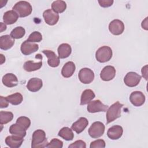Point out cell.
<instances>
[{"label":"cell","mask_w":148,"mask_h":148,"mask_svg":"<svg viewBox=\"0 0 148 148\" xmlns=\"http://www.w3.org/2000/svg\"><path fill=\"white\" fill-rule=\"evenodd\" d=\"M49 143L45 132L42 130H37L32 134L31 142L32 148H42L47 146Z\"/></svg>","instance_id":"obj_1"},{"label":"cell","mask_w":148,"mask_h":148,"mask_svg":"<svg viewBox=\"0 0 148 148\" xmlns=\"http://www.w3.org/2000/svg\"><path fill=\"white\" fill-rule=\"evenodd\" d=\"M123 104L117 101L112 104L106 111V123L109 124L121 116V108Z\"/></svg>","instance_id":"obj_2"},{"label":"cell","mask_w":148,"mask_h":148,"mask_svg":"<svg viewBox=\"0 0 148 148\" xmlns=\"http://www.w3.org/2000/svg\"><path fill=\"white\" fill-rule=\"evenodd\" d=\"M15 11L19 17H25L31 14L32 11L31 5L24 1H21L17 2L12 8Z\"/></svg>","instance_id":"obj_3"},{"label":"cell","mask_w":148,"mask_h":148,"mask_svg":"<svg viewBox=\"0 0 148 148\" xmlns=\"http://www.w3.org/2000/svg\"><path fill=\"white\" fill-rule=\"evenodd\" d=\"M112 49L108 46H103L97 50L95 58L98 62L103 63L109 61L112 58Z\"/></svg>","instance_id":"obj_4"},{"label":"cell","mask_w":148,"mask_h":148,"mask_svg":"<svg viewBox=\"0 0 148 148\" xmlns=\"http://www.w3.org/2000/svg\"><path fill=\"white\" fill-rule=\"evenodd\" d=\"M105 125L101 121L93 123L88 129V134L92 138H98L103 135L105 132Z\"/></svg>","instance_id":"obj_5"},{"label":"cell","mask_w":148,"mask_h":148,"mask_svg":"<svg viewBox=\"0 0 148 148\" xmlns=\"http://www.w3.org/2000/svg\"><path fill=\"white\" fill-rule=\"evenodd\" d=\"M78 77L82 83L85 84H90L94 79V73L90 68H83L79 72Z\"/></svg>","instance_id":"obj_6"},{"label":"cell","mask_w":148,"mask_h":148,"mask_svg":"<svg viewBox=\"0 0 148 148\" xmlns=\"http://www.w3.org/2000/svg\"><path fill=\"white\" fill-rule=\"evenodd\" d=\"M108 106L106 105H104L102 102L99 100H94L90 101L87 105V109L89 113H94L100 112H106Z\"/></svg>","instance_id":"obj_7"},{"label":"cell","mask_w":148,"mask_h":148,"mask_svg":"<svg viewBox=\"0 0 148 148\" xmlns=\"http://www.w3.org/2000/svg\"><path fill=\"white\" fill-rule=\"evenodd\" d=\"M141 80V76L136 72H130L126 74L124 78V82L126 86L134 87L138 85Z\"/></svg>","instance_id":"obj_8"},{"label":"cell","mask_w":148,"mask_h":148,"mask_svg":"<svg viewBox=\"0 0 148 148\" xmlns=\"http://www.w3.org/2000/svg\"><path fill=\"white\" fill-rule=\"evenodd\" d=\"M109 30L114 35H120L124 30V24L122 21L114 19L109 23Z\"/></svg>","instance_id":"obj_9"},{"label":"cell","mask_w":148,"mask_h":148,"mask_svg":"<svg viewBox=\"0 0 148 148\" xmlns=\"http://www.w3.org/2000/svg\"><path fill=\"white\" fill-rule=\"evenodd\" d=\"M43 17L45 23L49 25H54L56 24L59 20L58 14L50 9L44 11Z\"/></svg>","instance_id":"obj_10"},{"label":"cell","mask_w":148,"mask_h":148,"mask_svg":"<svg viewBox=\"0 0 148 148\" xmlns=\"http://www.w3.org/2000/svg\"><path fill=\"white\" fill-rule=\"evenodd\" d=\"M38 45L32 42H30L29 41H27V40L24 41L21 43L20 47V50L22 54L25 56H28L34 52H36L38 50Z\"/></svg>","instance_id":"obj_11"},{"label":"cell","mask_w":148,"mask_h":148,"mask_svg":"<svg viewBox=\"0 0 148 148\" xmlns=\"http://www.w3.org/2000/svg\"><path fill=\"white\" fill-rule=\"evenodd\" d=\"M130 101L134 106H140L145 102V96L142 92L135 91L130 94Z\"/></svg>","instance_id":"obj_12"},{"label":"cell","mask_w":148,"mask_h":148,"mask_svg":"<svg viewBox=\"0 0 148 148\" xmlns=\"http://www.w3.org/2000/svg\"><path fill=\"white\" fill-rule=\"evenodd\" d=\"M116 75V69L114 66L108 65L105 66L100 73V77L103 81H110L112 80Z\"/></svg>","instance_id":"obj_13"},{"label":"cell","mask_w":148,"mask_h":148,"mask_svg":"<svg viewBox=\"0 0 148 148\" xmlns=\"http://www.w3.org/2000/svg\"><path fill=\"white\" fill-rule=\"evenodd\" d=\"M42 53L47 57L48 65L53 68L57 67L60 64V58L56 53L50 50H44Z\"/></svg>","instance_id":"obj_14"},{"label":"cell","mask_w":148,"mask_h":148,"mask_svg":"<svg viewBox=\"0 0 148 148\" xmlns=\"http://www.w3.org/2000/svg\"><path fill=\"white\" fill-rule=\"evenodd\" d=\"M123 133V129L121 126L115 125L110 127L107 131L108 136L112 140H117L120 138Z\"/></svg>","instance_id":"obj_15"},{"label":"cell","mask_w":148,"mask_h":148,"mask_svg":"<svg viewBox=\"0 0 148 148\" xmlns=\"http://www.w3.org/2000/svg\"><path fill=\"white\" fill-rule=\"evenodd\" d=\"M24 141V138L16 136H8L5 139V143L10 148H18L20 147Z\"/></svg>","instance_id":"obj_16"},{"label":"cell","mask_w":148,"mask_h":148,"mask_svg":"<svg viewBox=\"0 0 148 148\" xmlns=\"http://www.w3.org/2000/svg\"><path fill=\"white\" fill-rule=\"evenodd\" d=\"M88 124V121L86 117H80L76 122L73 123L71 126L72 130L77 134H80L83 132Z\"/></svg>","instance_id":"obj_17"},{"label":"cell","mask_w":148,"mask_h":148,"mask_svg":"<svg viewBox=\"0 0 148 148\" xmlns=\"http://www.w3.org/2000/svg\"><path fill=\"white\" fill-rule=\"evenodd\" d=\"M14 42V39L10 35H2L0 37V48L3 50H9L13 47Z\"/></svg>","instance_id":"obj_18"},{"label":"cell","mask_w":148,"mask_h":148,"mask_svg":"<svg viewBox=\"0 0 148 148\" xmlns=\"http://www.w3.org/2000/svg\"><path fill=\"white\" fill-rule=\"evenodd\" d=\"M43 86L42 80L37 77H33L30 79L27 84V88L31 92H37Z\"/></svg>","instance_id":"obj_19"},{"label":"cell","mask_w":148,"mask_h":148,"mask_svg":"<svg viewBox=\"0 0 148 148\" xmlns=\"http://www.w3.org/2000/svg\"><path fill=\"white\" fill-rule=\"evenodd\" d=\"M2 82L4 86L8 87H13L17 85L18 79L13 73H8L3 76Z\"/></svg>","instance_id":"obj_20"},{"label":"cell","mask_w":148,"mask_h":148,"mask_svg":"<svg viewBox=\"0 0 148 148\" xmlns=\"http://www.w3.org/2000/svg\"><path fill=\"white\" fill-rule=\"evenodd\" d=\"M76 69V66L73 62L68 61L66 62L61 69V75L65 78L71 77Z\"/></svg>","instance_id":"obj_21"},{"label":"cell","mask_w":148,"mask_h":148,"mask_svg":"<svg viewBox=\"0 0 148 148\" xmlns=\"http://www.w3.org/2000/svg\"><path fill=\"white\" fill-rule=\"evenodd\" d=\"M18 18L17 13L13 10H8L6 12L3 16V21L5 24L8 25H11L15 23Z\"/></svg>","instance_id":"obj_22"},{"label":"cell","mask_w":148,"mask_h":148,"mask_svg":"<svg viewBox=\"0 0 148 148\" xmlns=\"http://www.w3.org/2000/svg\"><path fill=\"white\" fill-rule=\"evenodd\" d=\"M58 57L64 59L68 57L72 53L71 46L68 43L61 44L57 49Z\"/></svg>","instance_id":"obj_23"},{"label":"cell","mask_w":148,"mask_h":148,"mask_svg":"<svg viewBox=\"0 0 148 148\" xmlns=\"http://www.w3.org/2000/svg\"><path fill=\"white\" fill-rule=\"evenodd\" d=\"M95 97L94 91L90 89L84 90L80 97V105H85L88 104Z\"/></svg>","instance_id":"obj_24"},{"label":"cell","mask_w":148,"mask_h":148,"mask_svg":"<svg viewBox=\"0 0 148 148\" xmlns=\"http://www.w3.org/2000/svg\"><path fill=\"white\" fill-rule=\"evenodd\" d=\"M9 132L13 135L18 136L21 138H24L26 135V130L23 128L17 123L13 124L9 128Z\"/></svg>","instance_id":"obj_25"},{"label":"cell","mask_w":148,"mask_h":148,"mask_svg":"<svg viewBox=\"0 0 148 148\" xmlns=\"http://www.w3.org/2000/svg\"><path fill=\"white\" fill-rule=\"evenodd\" d=\"M42 66V61H40L38 62H34L32 61H26L23 65L24 69L27 72H32L39 69Z\"/></svg>","instance_id":"obj_26"},{"label":"cell","mask_w":148,"mask_h":148,"mask_svg":"<svg viewBox=\"0 0 148 148\" xmlns=\"http://www.w3.org/2000/svg\"><path fill=\"white\" fill-rule=\"evenodd\" d=\"M58 135L67 141L72 140L74 138L72 130L67 127L62 128L58 132Z\"/></svg>","instance_id":"obj_27"},{"label":"cell","mask_w":148,"mask_h":148,"mask_svg":"<svg viewBox=\"0 0 148 148\" xmlns=\"http://www.w3.org/2000/svg\"><path fill=\"white\" fill-rule=\"evenodd\" d=\"M66 9V4L65 1L57 0L51 3V9L57 13H61Z\"/></svg>","instance_id":"obj_28"},{"label":"cell","mask_w":148,"mask_h":148,"mask_svg":"<svg viewBox=\"0 0 148 148\" xmlns=\"http://www.w3.org/2000/svg\"><path fill=\"white\" fill-rule=\"evenodd\" d=\"M6 98L8 102L13 105H18L20 104L23 100V97L20 92H16L9 95L6 97Z\"/></svg>","instance_id":"obj_29"},{"label":"cell","mask_w":148,"mask_h":148,"mask_svg":"<svg viewBox=\"0 0 148 148\" xmlns=\"http://www.w3.org/2000/svg\"><path fill=\"white\" fill-rule=\"evenodd\" d=\"M13 119V114L11 112L1 111L0 112V124L1 125L6 124L11 121Z\"/></svg>","instance_id":"obj_30"},{"label":"cell","mask_w":148,"mask_h":148,"mask_svg":"<svg viewBox=\"0 0 148 148\" xmlns=\"http://www.w3.org/2000/svg\"><path fill=\"white\" fill-rule=\"evenodd\" d=\"M25 34V30L23 27H17L14 28L10 32V36L13 39H21Z\"/></svg>","instance_id":"obj_31"},{"label":"cell","mask_w":148,"mask_h":148,"mask_svg":"<svg viewBox=\"0 0 148 148\" xmlns=\"http://www.w3.org/2000/svg\"><path fill=\"white\" fill-rule=\"evenodd\" d=\"M16 123L19 124L25 130H28V128L30 127L31 125V120L30 119L25 116H20L19 117L17 120Z\"/></svg>","instance_id":"obj_32"},{"label":"cell","mask_w":148,"mask_h":148,"mask_svg":"<svg viewBox=\"0 0 148 148\" xmlns=\"http://www.w3.org/2000/svg\"><path fill=\"white\" fill-rule=\"evenodd\" d=\"M42 40V35L38 31H34L32 32L27 39L30 42H40Z\"/></svg>","instance_id":"obj_33"},{"label":"cell","mask_w":148,"mask_h":148,"mask_svg":"<svg viewBox=\"0 0 148 148\" xmlns=\"http://www.w3.org/2000/svg\"><path fill=\"white\" fill-rule=\"evenodd\" d=\"M63 146V142L57 139V138H53L51 140L50 143H49L47 147H56V148H62Z\"/></svg>","instance_id":"obj_34"},{"label":"cell","mask_w":148,"mask_h":148,"mask_svg":"<svg viewBox=\"0 0 148 148\" xmlns=\"http://www.w3.org/2000/svg\"><path fill=\"white\" fill-rule=\"evenodd\" d=\"M105 146H106L105 142L103 139H97L92 142L90 143V148H98V147L104 148Z\"/></svg>","instance_id":"obj_35"},{"label":"cell","mask_w":148,"mask_h":148,"mask_svg":"<svg viewBox=\"0 0 148 148\" xmlns=\"http://www.w3.org/2000/svg\"><path fill=\"white\" fill-rule=\"evenodd\" d=\"M68 147H71V148H86V143L82 140H77L72 144H71Z\"/></svg>","instance_id":"obj_36"},{"label":"cell","mask_w":148,"mask_h":148,"mask_svg":"<svg viewBox=\"0 0 148 148\" xmlns=\"http://www.w3.org/2000/svg\"><path fill=\"white\" fill-rule=\"evenodd\" d=\"M99 5L102 8H108L112 6L113 3V0H98Z\"/></svg>","instance_id":"obj_37"},{"label":"cell","mask_w":148,"mask_h":148,"mask_svg":"<svg viewBox=\"0 0 148 148\" xmlns=\"http://www.w3.org/2000/svg\"><path fill=\"white\" fill-rule=\"evenodd\" d=\"M9 102L6 99V97L3 96H0V108L1 109L7 108L9 105Z\"/></svg>","instance_id":"obj_38"},{"label":"cell","mask_w":148,"mask_h":148,"mask_svg":"<svg viewBox=\"0 0 148 148\" xmlns=\"http://www.w3.org/2000/svg\"><path fill=\"white\" fill-rule=\"evenodd\" d=\"M147 65H145L144 67L142 68V76L145 78L146 80H147Z\"/></svg>","instance_id":"obj_39"},{"label":"cell","mask_w":148,"mask_h":148,"mask_svg":"<svg viewBox=\"0 0 148 148\" xmlns=\"http://www.w3.org/2000/svg\"><path fill=\"white\" fill-rule=\"evenodd\" d=\"M147 17H146L145 18V20H143L142 23H143V24H142V28L146 30H147Z\"/></svg>","instance_id":"obj_40"},{"label":"cell","mask_w":148,"mask_h":148,"mask_svg":"<svg viewBox=\"0 0 148 148\" xmlns=\"http://www.w3.org/2000/svg\"><path fill=\"white\" fill-rule=\"evenodd\" d=\"M6 25L3 23H1V32H2L3 31L6 30Z\"/></svg>","instance_id":"obj_41"},{"label":"cell","mask_w":148,"mask_h":148,"mask_svg":"<svg viewBox=\"0 0 148 148\" xmlns=\"http://www.w3.org/2000/svg\"><path fill=\"white\" fill-rule=\"evenodd\" d=\"M1 64H2L5 61V57L3 56V54H1Z\"/></svg>","instance_id":"obj_42"}]
</instances>
